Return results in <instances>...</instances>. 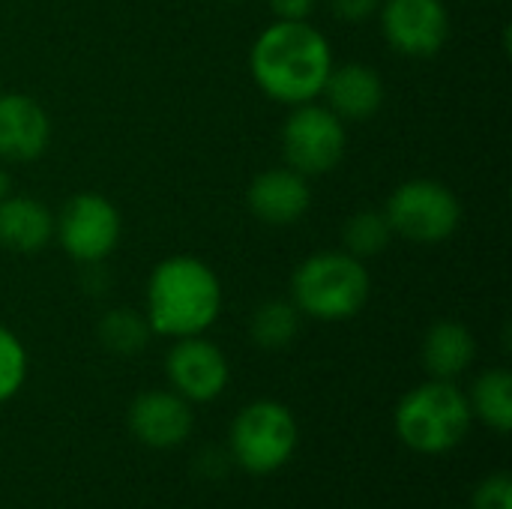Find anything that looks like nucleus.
Wrapping results in <instances>:
<instances>
[{
	"label": "nucleus",
	"instance_id": "nucleus-1",
	"mask_svg": "<svg viewBox=\"0 0 512 509\" xmlns=\"http://www.w3.org/2000/svg\"><path fill=\"white\" fill-rule=\"evenodd\" d=\"M333 69L330 39L312 21L267 24L249 51V72L255 87L279 105H303L321 99Z\"/></svg>",
	"mask_w": 512,
	"mask_h": 509
},
{
	"label": "nucleus",
	"instance_id": "nucleus-2",
	"mask_svg": "<svg viewBox=\"0 0 512 509\" xmlns=\"http://www.w3.org/2000/svg\"><path fill=\"white\" fill-rule=\"evenodd\" d=\"M225 291L219 273L195 255H171L150 270L144 318L156 336H204L222 315Z\"/></svg>",
	"mask_w": 512,
	"mask_h": 509
},
{
	"label": "nucleus",
	"instance_id": "nucleus-3",
	"mask_svg": "<svg viewBox=\"0 0 512 509\" xmlns=\"http://www.w3.org/2000/svg\"><path fill=\"white\" fill-rule=\"evenodd\" d=\"M372 297V273L366 261L345 249H324L303 258L288 285V300L303 318L315 321H351Z\"/></svg>",
	"mask_w": 512,
	"mask_h": 509
},
{
	"label": "nucleus",
	"instance_id": "nucleus-4",
	"mask_svg": "<svg viewBox=\"0 0 512 509\" xmlns=\"http://www.w3.org/2000/svg\"><path fill=\"white\" fill-rule=\"evenodd\" d=\"M393 423L408 450L423 456H444L468 438L474 414L456 381L432 378L402 396Z\"/></svg>",
	"mask_w": 512,
	"mask_h": 509
},
{
	"label": "nucleus",
	"instance_id": "nucleus-5",
	"mask_svg": "<svg viewBox=\"0 0 512 509\" xmlns=\"http://www.w3.org/2000/svg\"><path fill=\"white\" fill-rule=\"evenodd\" d=\"M384 216L393 228V237H402L417 246H441L462 228L465 210L459 195L432 177H411L399 183L384 201Z\"/></svg>",
	"mask_w": 512,
	"mask_h": 509
},
{
	"label": "nucleus",
	"instance_id": "nucleus-6",
	"mask_svg": "<svg viewBox=\"0 0 512 509\" xmlns=\"http://www.w3.org/2000/svg\"><path fill=\"white\" fill-rule=\"evenodd\" d=\"M297 441L300 432L294 414L273 399L246 405L231 423V453L237 465L255 477L279 471L294 456Z\"/></svg>",
	"mask_w": 512,
	"mask_h": 509
},
{
	"label": "nucleus",
	"instance_id": "nucleus-7",
	"mask_svg": "<svg viewBox=\"0 0 512 509\" xmlns=\"http://www.w3.org/2000/svg\"><path fill=\"white\" fill-rule=\"evenodd\" d=\"M348 150V123H342L324 102L294 105L282 123L285 165L306 180L336 171Z\"/></svg>",
	"mask_w": 512,
	"mask_h": 509
},
{
	"label": "nucleus",
	"instance_id": "nucleus-8",
	"mask_svg": "<svg viewBox=\"0 0 512 509\" xmlns=\"http://www.w3.org/2000/svg\"><path fill=\"white\" fill-rule=\"evenodd\" d=\"M123 237L120 210L99 192H75L54 213V240L81 267H96L114 255Z\"/></svg>",
	"mask_w": 512,
	"mask_h": 509
},
{
	"label": "nucleus",
	"instance_id": "nucleus-9",
	"mask_svg": "<svg viewBox=\"0 0 512 509\" xmlns=\"http://www.w3.org/2000/svg\"><path fill=\"white\" fill-rule=\"evenodd\" d=\"M378 21L387 45L402 57L429 60L450 39V9L444 0H381Z\"/></svg>",
	"mask_w": 512,
	"mask_h": 509
},
{
	"label": "nucleus",
	"instance_id": "nucleus-10",
	"mask_svg": "<svg viewBox=\"0 0 512 509\" xmlns=\"http://www.w3.org/2000/svg\"><path fill=\"white\" fill-rule=\"evenodd\" d=\"M165 375L177 396L204 405L225 393L231 381V366L216 342L204 336H186V339H174L165 357Z\"/></svg>",
	"mask_w": 512,
	"mask_h": 509
},
{
	"label": "nucleus",
	"instance_id": "nucleus-11",
	"mask_svg": "<svg viewBox=\"0 0 512 509\" xmlns=\"http://www.w3.org/2000/svg\"><path fill=\"white\" fill-rule=\"evenodd\" d=\"M249 213L270 228H291L303 222L312 207V186L303 174L291 171L288 165L267 168L252 177L246 189Z\"/></svg>",
	"mask_w": 512,
	"mask_h": 509
},
{
	"label": "nucleus",
	"instance_id": "nucleus-12",
	"mask_svg": "<svg viewBox=\"0 0 512 509\" xmlns=\"http://www.w3.org/2000/svg\"><path fill=\"white\" fill-rule=\"evenodd\" d=\"M51 144V117L27 93H0V162H36Z\"/></svg>",
	"mask_w": 512,
	"mask_h": 509
},
{
	"label": "nucleus",
	"instance_id": "nucleus-13",
	"mask_svg": "<svg viewBox=\"0 0 512 509\" xmlns=\"http://www.w3.org/2000/svg\"><path fill=\"white\" fill-rule=\"evenodd\" d=\"M129 429L144 447L171 450L192 435V408L174 390H144L129 408Z\"/></svg>",
	"mask_w": 512,
	"mask_h": 509
},
{
	"label": "nucleus",
	"instance_id": "nucleus-14",
	"mask_svg": "<svg viewBox=\"0 0 512 509\" xmlns=\"http://www.w3.org/2000/svg\"><path fill=\"white\" fill-rule=\"evenodd\" d=\"M321 99L342 123H363L381 111L387 99V87L381 72L369 63H357V60L342 66L333 63Z\"/></svg>",
	"mask_w": 512,
	"mask_h": 509
},
{
	"label": "nucleus",
	"instance_id": "nucleus-15",
	"mask_svg": "<svg viewBox=\"0 0 512 509\" xmlns=\"http://www.w3.org/2000/svg\"><path fill=\"white\" fill-rule=\"evenodd\" d=\"M54 243V213L33 195L12 192L0 201V246L15 255H36Z\"/></svg>",
	"mask_w": 512,
	"mask_h": 509
},
{
	"label": "nucleus",
	"instance_id": "nucleus-16",
	"mask_svg": "<svg viewBox=\"0 0 512 509\" xmlns=\"http://www.w3.org/2000/svg\"><path fill=\"white\" fill-rule=\"evenodd\" d=\"M423 369L438 381H456L477 360V339L462 321H435L423 336Z\"/></svg>",
	"mask_w": 512,
	"mask_h": 509
},
{
	"label": "nucleus",
	"instance_id": "nucleus-17",
	"mask_svg": "<svg viewBox=\"0 0 512 509\" xmlns=\"http://www.w3.org/2000/svg\"><path fill=\"white\" fill-rule=\"evenodd\" d=\"M471 414L480 417L498 435H510L512 429V375L507 369L483 372L468 396Z\"/></svg>",
	"mask_w": 512,
	"mask_h": 509
},
{
	"label": "nucleus",
	"instance_id": "nucleus-18",
	"mask_svg": "<svg viewBox=\"0 0 512 509\" xmlns=\"http://www.w3.org/2000/svg\"><path fill=\"white\" fill-rule=\"evenodd\" d=\"M303 315L291 300H264L249 321V336L264 351H282L288 348L300 333Z\"/></svg>",
	"mask_w": 512,
	"mask_h": 509
},
{
	"label": "nucleus",
	"instance_id": "nucleus-19",
	"mask_svg": "<svg viewBox=\"0 0 512 509\" xmlns=\"http://www.w3.org/2000/svg\"><path fill=\"white\" fill-rule=\"evenodd\" d=\"M393 243V228L384 210H357L342 225V249L360 261L378 258Z\"/></svg>",
	"mask_w": 512,
	"mask_h": 509
},
{
	"label": "nucleus",
	"instance_id": "nucleus-20",
	"mask_svg": "<svg viewBox=\"0 0 512 509\" xmlns=\"http://www.w3.org/2000/svg\"><path fill=\"white\" fill-rule=\"evenodd\" d=\"M150 336H153V330H150L147 318L132 309H111L99 321V342L111 354H120V357H132V354L144 351Z\"/></svg>",
	"mask_w": 512,
	"mask_h": 509
},
{
	"label": "nucleus",
	"instance_id": "nucleus-21",
	"mask_svg": "<svg viewBox=\"0 0 512 509\" xmlns=\"http://www.w3.org/2000/svg\"><path fill=\"white\" fill-rule=\"evenodd\" d=\"M27 378V351L21 339L0 327V405L9 402Z\"/></svg>",
	"mask_w": 512,
	"mask_h": 509
},
{
	"label": "nucleus",
	"instance_id": "nucleus-22",
	"mask_svg": "<svg viewBox=\"0 0 512 509\" xmlns=\"http://www.w3.org/2000/svg\"><path fill=\"white\" fill-rule=\"evenodd\" d=\"M474 509H512V480L507 474L486 477L474 492Z\"/></svg>",
	"mask_w": 512,
	"mask_h": 509
},
{
	"label": "nucleus",
	"instance_id": "nucleus-23",
	"mask_svg": "<svg viewBox=\"0 0 512 509\" xmlns=\"http://www.w3.org/2000/svg\"><path fill=\"white\" fill-rule=\"evenodd\" d=\"M378 6H381V0H330L333 15L348 24H360V21L378 15Z\"/></svg>",
	"mask_w": 512,
	"mask_h": 509
},
{
	"label": "nucleus",
	"instance_id": "nucleus-24",
	"mask_svg": "<svg viewBox=\"0 0 512 509\" xmlns=\"http://www.w3.org/2000/svg\"><path fill=\"white\" fill-rule=\"evenodd\" d=\"M276 21H309L318 0H267Z\"/></svg>",
	"mask_w": 512,
	"mask_h": 509
},
{
	"label": "nucleus",
	"instance_id": "nucleus-25",
	"mask_svg": "<svg viewBox=\"0 0 512 509\" xmlns=\"http://www.w3.org/2000/svg\"><path fill=\"white\" fill-rule=\"evenodd\" d=\"M12 195V174L6 168V162H0V201Z\"/></svg>",
	"mask_w": 512,
	"mask_h": 509
},
{
	"label": "nucleus",
	"instance_id": "nucleus-26",
	"mask_svg": "<svg viewBox=\"0 0 512 509\" xmlns=\"http://www.w3.org/2000/svg\"><path fill=\"white\" fill-rule=\"evenodd\" d=\"M222 3H246V0H222Z\"/></svg>",
	"mask_w": 512,
	"mask_h": 509
},
{
	"label": "nucleus",
	"instance_id": "nucleus-27",
	"mask_svg": "<svg viewBox=\"0 0 512 509\" xmlns=\"http://www.w3.org/2000/svg\"><path fill=\"white\" fill-rule=\"evenodd\" d=\"M0 93H3V84H0Z\"/></svg>",
	"mask_w": 512,
	"mask_h": 509
}]
</instances>
